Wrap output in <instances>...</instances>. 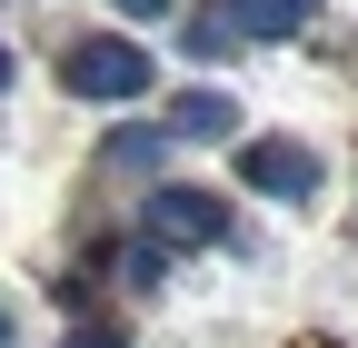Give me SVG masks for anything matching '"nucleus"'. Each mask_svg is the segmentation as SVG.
<instances>
[{
	"label": "nucleus",
	"instance_id": "f257e3e1",
	"mask_svg": "<svg viewBox=\"0 0 358 348\" xmlns=\"http://www.w3.org/2000/svg\"><path fill=\"white\" fill-rule=\"evenodd\" d=\"M60 80L80 100H140L150 90V50L140 40H80V50L60 60Z\"/></svg>",
	"mask_w": 358,
	"mask_h": 348
},
{
	"label": "nucleus",
	"instance_id": "f03ea898",
	"mask_svg": "<svg viewBox=\"0 0 358 348\" xmlns=\"http://www.w3.org/2000/svg\"><path fill=\"white\" fill-rule=\"evenodd\" d=\"M239 169H249V189H268V199H308V189H319V159L289 150V140H249Z\"/></svg>",
	"mask_w": 358,
	"mask_h": 348
},
{
	"label": "nucleus",
	"instance_id": "7ed1b4c3",
	"mask_svg": "<svg viewBox=\"0 0 358 348\" xmlns=\"http://www.w3.org/2000/svg\"><path fill=\"white\" fill-rule=\"evenodd\" d=\"M150 229H159V239H189V249L229 239V219H219L209 189H159V199H150Z\"/></svg>",
	"mask_w": 358,
	"mask_h": 348
},
{
	"label": "nucleus",
	"instance_id": "20e7f679",
	"mask_svg": "<svg viewBox=\"0 0 358 348\" xmlns=\"http://www.w3.org/2000/svg\"><path fill=\"white\" fill-rule=\"evenodd\" d=\"M169 129H179V140H229L239 110L219 100V90H179V100H169Z\"/></svg>",
	"mask_w": 358,
	"mask_h": 348
},
{
	"label": "nucleus",
	"instance_id": "39448f33",
	"mask_svg": "<svg viewBox=\"0 0 358 348\" xmlns=\"http://www.w3.org/2000/svg\"><path fill=\"white\" fill-rule=\"evenodd\" d=\"M308 10H319V0H239V10H229V20H239L249 40H289V30H299Z\"/></svg>",
	"mask_w": 358,
	"mask_h": 348
},
{
	"label": "nucleus",
	"instance_id": "423d86ee",
	"mask_svg": "<svg viewBox=\"0 0 358 348\" xmlns=\"http://www.w3.org/2000/svg\"><path fill=\"white\" fill-rule=\"evenodd\" d=\"M110 159H120V169H150V159H159V129H120Z\"/></svg>",
	"mask_w": 358,
	"mask_h": 348
},
{
	"label": "nucleus",
	"instance_id": "0eeeda50",
	"mask_svg": "<svg viewBox=\"0 0 358 348\" xmlns=\"http://www.w3.org/2000/svg\"><path fill=\"white\" fill-rule=\"evenodd\" d=\"M70 348H129V338H120V328H80Z\"/></svg>",
	"mask_w": 358,
	"mask_h": 348
},
{
	"label": "nucleus",
	"instance_id": "6e6552de",
	"mask_svg": "<svg viewBox=\"0 0 358 348\" xmlns=\"http://www.w3.org/2000/svg\"><path fill=\"white\" fill-rule=\"evenodd\" d=\"M120 10H129V20H159V10H169V0H120Z\"/></svg>",
	"mask_w": 358,
	"mask_h": 348
},
{
	"label": "nucleus",
	"instance_id": "1a4fd4ad",
	"mask_svg": "<svg viewBox=\"0 0 358 348\" xmlns=\"http://www.w3.org/2000/svg\"><path fill=\"white\" fill-rule=\"evenodd\" d=\"M0 80H10V50H0Z\"/></svg>",
	"mask_w": 358,
	"mask_h": 348
},
{
	"label": "nucleus",
	"instance_id": "9d476101",
	"mask_svg": "<svg viewBox=\"0 0 358 348\" xmlns=\"http://www.w3.org/2000/svg\"><path fill=\"white\" fill-rule=\"evenodd\" d=\"M0 338H10V319H0Z\"/></svg>",
	"mask_w": 358,
	"mask_h": 348
}]
</instances>
